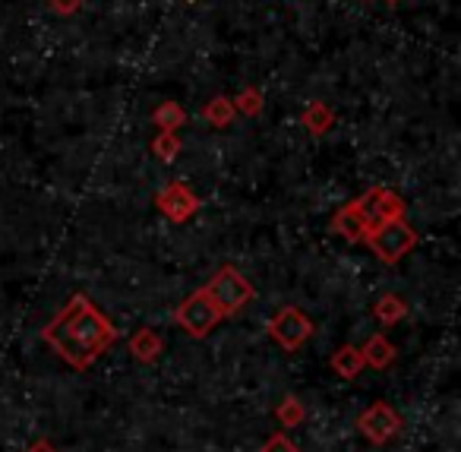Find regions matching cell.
<instances>
[{
    "mask_svg": "<svg viewBox=\"0 0 461 452\" xmlns=\"http://www.w3.org/2000/svg\"><path fill=\"white\" fill-rule=\"evenodd\" d=\"M45 342L51 348H58V355L64 357L70 367H89L98 361L102 351H108L117 342V329L104 313L95 310L86 294H77L70 304L60 310L58 319L45 326Z\"/></svg>",
    "mask_w": 461,
    "mask_h": 452,
    "instance_id": "6da1fadb",
    "label": "cell"
},
{
    "mask_svg": "<svg viewBox=\"0 0 461 452\" xmlns=\"http://www.w3.org/2000/svg\"><path fill=\"white\" fill-rule=\"evenodd\" d=\"M364 241H366V247L376 254V260L395 266L398 260H404V256L414 250L417 231L411 228L404 218H389V222H383V225H376V228L366 231Z\"/></svg>",
    "mask_w": 461,
    "mask_h": 452,
    "instance_id": "7a4b0ae2",
    "label": "cell"
},
{
    "mask_svg": "<svg viewBox=\"0 0 461 452\" xmlns=\"http://www.w3.org/2000/svg\"><path fill=\"white\" fill-rule=\"evenodd\" d=\"M205 291L212 294L215 307L221 310V317H230V313H238L247 300L253 298V285L238 272L234 266H224L215 272V279L205 285Z\"/></svg>",
    "mask_w": 461,
    "mask_h": 452,
    "instance_id": "3957f363",
    "label": "cell"
},
{
    "mask_svg": "<svg viewBox=\"0 0 461 452\" xmlns=\"http://www.w3.org/2000/svg\"><path fill=\"white\" fill-rule=\"evenodd\" d=\"M174 319H177V323L184 326L193 338H203V336H209V332L215 329L224 317L215 307V300H212V294L205 291V288H199V291H193L190 298L177 307Z\"/></svg>",
    "mask_w": 461,
    "mask_h": 452,
    "instance_id": "277c9868",
    "label": "cell"
},
{
    "mask_svg": "<svg viewBox=\"0 0 461 452\" xmlns=\"http://www.w3.org/2000/svg\"><path fill=\"white\" fill-rule=\"evenodd\" d=\"M354 209L364 218L366 231L376 228V225L389 222V218H404V203L395 190H385V187H370L364 197L354 199Z\"/></svg>",
    "mask_w": 461,
    "mask_h": 452,
    "instance_id": "5b68a950",
    "label": "cell"
},
{
    "mask_svg": "<svg viewBox=\"0 0 461 452\" xmlns=\"http://www.w3.org/2000/svg\"><path fill=\"white\" fill-rule=\"evenodd\" d=\"M269 336L282 345L285 351H297L310 336H313V323L303 317L297 307H285L269 319Z\"/></svg>",
    "mask_w": 461,
    "mask_h": 452,
    "instance_id": "8992f818",
    "label": "cell"
},
{
    "mask_svg": "<svg viewBox=\"0 0 461 452\" xmlns=\"http://www.w3.org/2000/svg\"><path fill=\"white\" fill-rule=\"evenodd\" d=\"M155 206H158V212H165L171 222H186V218H193L199 212L196 193L186 184H180V180H171L165 190L155 193Z\"/></svg>",
    "mask_w": 461,
    "mask_h": 452,
    "instance_id": "52a82bcc",
    "label": "cell"
},
{
    "mask_svg": "<svg viewBox=\"0 0 461 452\" xmlns=\"http://www.w3.org/2000/svg\"><path fill=\"white\" fill-rule=\"evenodd\" d=\"M357 427L364 430V437H370L373 443H385L402 430V418L395 414V408H389L385 401L370 405L364 414L357 418Z\"/></svg>",
    "mask_w": 461,
    "mask_h": 452,
    "instance_id": "ba28073f",
    "label": "cell"
},
{
    "mask_svg": "<svg viewBox=\"0 0 461 452\" xmlns=\"http://www.w3.org/2000/svg\"><path fill=\"white\" fill-rule=\"evenodd\" d=\"M332 231H335V235L345 237V241H351V244H357V241H364V237H366L364 218L357 216V209H354L351 203L341 206V209L332 216Z\"/></svg>",
    "mask_w": 461,
    "mask_h": 452,
    "instance_id": "9c48e42d",
    "label": "cell"
},
{
    "mask_svg": "<svg viewBox=\"0 0 461 452\" xmlns=\"http://www.w3.org/2000/svg\"><path fill=\"white\" fill-rule=\"evenodd\" d=\"M301 124L310 136H326L335 127V111L326 102H310L307 111L301 115Z\"/></svg>",
    "mask_w": 461,
    "mask_h": 452,
    "instance_id": "30bf717a",
    "label": "cell"
},
{
    "mask_svg": "<svg viewBox=\"0 0 461 452\" xmlns=\"http://www.w3.org/2000/svg\"><path fill=\"white\" fill-rule=\"evenodd\" d=\"M234 115H238V111H234V102H230L228 96H215L212 102L203 105V121L215 130L230 127V124H234Z\"/></svg>",
    "mask_w": 461,
    "mask_h": 452,
    "instance_id": "8fae6325",
    "label": "cell"
},
{
    "mask_svg": "<svg viewBox=\"0 0 461 452\" xmlns=\"http://www.w3.org/2000/svg\"><path fill=\"white\" fill-rule=\"evenodd\" d=\"M130 355L136 357V361H142V364H152L155 357L161 355V336L155 329H140L133 338H130Z\"/></svg>",
    "mask_w": 461,
    "mask_h": 452,
    "instance_id": "7c38bea8",
    "label": "cell"
},
{
    "mask_svg": "<svg viewBox=\"0 0 461 452\" xmlns=\"http://www.w3.org/2000/svg\"><path fill=\"white\" fill-rule=\"evenodd\" d=\"M364 355H360V348H354V345H345V348H339L332 355V370L339 376H345V380H354V376H360V370H364Z\"/></svg>",
    "mask_w": 461,
    "mask_h": 452,
    "instance_id": "4fadbf2b",
    "label": "cell"
},
{
    "mask_svg": "<svg viewBox=\"0 0 461 452\" xmlns=\"http://www.w3.org/2000/svg\"><path fill=\"white\" fill-rule=\"evenodd\" d=\"M360 355H364V364L383 370V367H389V364H392V357H395V348H392V342L385 336H370Z\"/></svg>",
    "mask_w": 461,
    "mask_h": 452,
    "instance_id": "5bb4252c",
    "label": "cell"
},
{
    "mask_svg": "<svg viewBox=\"0 0 461 452\" xmlns=\"http://www.w3.org/2000/svg\"><path fill=\"white\" fill-rule=\"evenodd\" d=\"M152 121H155V127H161L165 134H177V127L186 124V111L180 108L177 102H161L158 108L152 111Z\"/></svg>",
    "mask_w": 461,
    "mask_h": 452,
    "instance_id": "9a60e30c",
    "label": "cell"
},
{
    "mask_svg": "<svg viewBox=\"0 0 461 452\" xmlns=\"http://www.w3.org/2000/svg\"><path fill=\"white\" fill-rule=\"evenodd\" d=\"M373 313H376L379 323H398V319H404V313H408V304H404L398 294H385V298H379V304L373 307Z\"/></svg>",
    "mask_w": 461,
    "mask_h": 452,
    "instance_id": "2e32d148",
    "label": "cell"
},
{
    "mask_svg": "<svg viewBox=\"0 0 461 452\" xmlns=\"http://www.w3.org/2000/svg\"><path fill=\"white\" fill-rule=\"evenodd\" d=\"M152 152H155V159H158V161L171 165V161L180 155V140H177V134H165V130H158V136L152 140Z\"/></svg>",
    "mask_w": 461,
    "mask_h": 452,
    "instance_id": "e0dca14e",
    "label": "cell"
},
{
    "mask_svg": "<svg viewBox=\"0 0 461 452\" xmlns=\"http://www.w3.org/2000/svg\"><path fill=\"white\" fill-rule=\"evenodd\" d=\"M234 102V111H240V115H247V117H257L259 111H263V92L259 89H253V86H247L244 92H240L238 98H230Z\"/></svg>",
    "mask_w": 461,
    "mask_h": 452,
    "instance_id": "ac0fdd59",
    "label": "cell"
},
{
    "mask_svg": "<svg viewBox=\"0 0 461 452\" xmlns=\"http://www.w3.org/2000/svg\"><path fill=\"white\" fill-rule=\"evenodd\" d=\"M301 418H303V408L297 399H285L282 405H278V420H285V427L301 424Z\"/></svg>",
    "mask_w": 461,
    "mask_h": 452,
    "instance_id": "d6986e66",
    "label": "cell"
},
{
    "mask_svg": "<svg viewBox=\"0 0 461 452\" xmlns=\"http://www.w3.org/2000/svg\"><path fill=\"white\" fill-rule=\"evenodd\" d=\"M263 452H297V446L291 443V439L285 437V433H276V437H269V439H266Z\"/></svg>",
    "mask_w": 461,
    "mask_h": 452,
    "instance_id": "ffe728a7",
    "label": "cell"
},
{
    "mask_svg": "<svg viewBox=\"0 0 461 452\" xmlns=\"http://www.w3.org/2000/svg\"><path fill=\"white\" fill-rule=\"evenodd\" d=\"M48 7H51L58 16H73L79 7H83V0H48Z\"/></svg>",
    "mask_w": 461,
    "mask_h": 452,
    "instance_id": "44dd1931",
    "label": "cell"
},
{
    "mask_svg": "<svg viewBox=\"0 0 461 452\" xmlns=\"http://www.w3.org/2000/svg\"><path fill=\"white\" fill-rule=\"evenodd\" d=\"M29 452H54V449H51V443H45V439H41V443H35Z\"/></svg>",
    "mask_w": 461,
    "mask_h": 452,
    "instance_id": "7402d4cb",
    "label": "cell"
},
{
    "mask_svg": "<svg viewBox=\"0 0 461 452\" xmlns=\"http://www.w3.org/2000/svg\"><path fill=\"white\" fill-rule=\"evenodd\" d=\"M385 4H398V0H385Z\"/></svg>",
    "mask_w": 461,
    "mask_h": 452,
    "instance_id": "603a6c76",
    "label": "cell"
}]
</instances>
